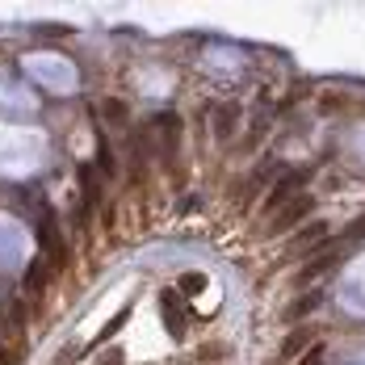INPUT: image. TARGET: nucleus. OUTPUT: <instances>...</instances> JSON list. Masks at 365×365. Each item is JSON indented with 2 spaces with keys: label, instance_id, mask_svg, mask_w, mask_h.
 <instances>
[{
  "label": "nucleus",
  "instance_id": "nucleus-1",
  "mask_svg": "<svg viewBox=\"0 0 365 365\" xmlns=\"http://www.w3.org/2000/svg\"><path fill=\"white\" fill-rule=\"evenodd\" d=\"M307 215H311V197H294L286 210H277V215H273V222H269V235H282V231L298 227Z\"/></svg>",
  "mask_w": 365,
  "mask_h": 365
},
{
  "label": "nucleus",
  "instance_id": "nucleus-2",
  "mask_svg": "<svg viewBox=\"0 0 365 365\" xmlns=\"http://www.w3.org/2000/svg\"><path fill=\"white\" fill-rule=\"evenodd\" d=\"M160 307H164V328L173 340H185V319H181V294L177 290H164L160 294Z\"/></svg>",
  "mask_w": 365,
  "mask_h": 365
},
{
  "label": "nucleus",
  "instance_id": "nucleus-3",
  "mask_svg": "<svg viewBox=\"0 0 365 365\" xmlns=\"http://www.w3.org/2000/svg\"><path fill=\"white\" fill-rule=\"evenodd\" d=\"M336 260H340V252H336V248H328V252L315 256V260H307V264H302V273L294 277V286H311L315 277H324L328 269H336Z\"/></svg>",
  "mask_w": 365,
  "mask_h": 365
},
{
  "label": "nucleus",
  "instance_id": "nucleus-4",
  "mask_svg": "<svg viewBox=\"0 0 365 365\" xmlns=\"http://www.w3.org/2000/svg\"><path fill=\"white\" fill-rule=\"evenodd\" d=\"M319 302H324V290H307L302 298H294L290 307L282 311V319H286V324H302V319H307V315H311Z\"/></svg>",
  "mask_w": 365,
  "mask_h": 365
},
{
  "label": "nucleus",
  "instance_id": "nucleus-5",
  "mask_svg": "<svg viewBox=\"0 0 365 365\" xmlns=\"http://www.w3.org/2000/svg\"><path fill=\"white\" fill-rule=\"evenodd\" d=\"M240 118H244V110H240L235 101L219 106V110H215V135H219V139H231V135H235V126H240Z\"/></svg>",
  "mask_w": 365,
  "mask_h": 365
},
{
  "label": "nucleus",
  "instance_id": "nucleus-6",
  "mask_svg": "<svg viewBox=\"0 0 365 365\" xmlns=\"http://www.w3.org/2000/svg\"><path fill=\"white\" fill-rule=\"evenodd\" d=\"M302 181H307V173H294V177H286V181L269 193V202H264V215H277V210H282V202L290 197L294 189H302Z\"/></svg>",
  "mask_w": 365,
  "mask_h": 365
},
{
  "label": "nucleus",
  "instance_id": "nucleus-7",
  "mask_svg": "<svg viewBox=\"0 0 365 365\" xmlns=\"http://www.w3.org/2000/svg\"><path fill=\"white\" fill-rule=\"evenodd\" d=\"M311 344V328H294L290 336H286V344H282V353H277V361H269V365H286V361H294L302 349Z\"/></svg>",
  "mask_w": 365,
  "mask_h": 365
},
{
  "label": "nucleus",
  "instance_id": "nucleus-8",
  "mask_svg": "<svg viewBox=\"0 0 365 365\" xmlns=\"http://www.w3.org/2000/svg\"><path fill=\"white\" fill-rule=\"evenodd\" d=\"M319 240H328V227H324V222H311L307 231H298V235H294L290 248H315Z\"/></svg>",
  "mask_w": 365,
  "mask_h": 365
},
{
  "label": "nucleus",
  "instance_id": "nucleus-9",
  "mask_svg": "<svg viewBox=\"0 0 365 365\" xmlns=\"http://www.w3.org/2000/svg\"><path fill=\"white\" fill-rule=\"evenodd\" d=\"M42 286H46V252L38 256L34 264H30V273H26V290L30 294H42Z\"/></svg>",
  "mask_w": 365,
  "mask_h": 365
},
{
  "label": "nucleus",
  "instance_id": "nucleus-10",
  "mask_svg": "<svg viewBox=\"0 0 365 365\" xmlns=\"http://www.w3.org/2000/svg\"><path fill=\"white\" fill-rule=\"evenodd\" d=\"M206 290V273H185L181 286H177V294H185V298H193V294Z\"/></svg>",
  "mask_w": 365,
  "mask_h": 365
},
{
  "label": "nucleus",
  "instance_id": "nucleus-11",
  "mask_svg": "<svg viewBox=\"0 0 365 365\" xmlns=\"http://www.w3.org/2000/svg\"><path fill=\"white\" fill-rule=\"evenodd\" d=\"M106 118L110 122H126V106L122 101H106Z\"/></svg>",
  "mask_w": 365,
  "mask_h": 365
},
{
  "label": "nucleus",
  "instance_id": "nucleus-12",
  "mask_svg": "<svg viewBox=\"0 0 365 365\" xmlns=\"http://www.w3.org/2000/svg\"><path fill=\"white\" fill-rule=\"evenodd\" d=\"M324 357H328V349H324V344H315V349H311L298 365H324Z\"/></svg>",
  "mask_w": 365,
  "mask_h": 365
},
{
  "label": "nucleus",
  "instance_id": "nucleus-13",
  "mask_svg": "<svg viewBox=\"0 0 365 365\" xmlns=\"http://www.w3.org/2000/svg\"><path fill=\"white\" fill-rule=\"evenodd\" d=\"M344 235H349V240H361V235H365V219H357L349 231H344Z\"/></svg>",
  "mask_w": 365,
  "mask_h": 365
}]
</instances>
